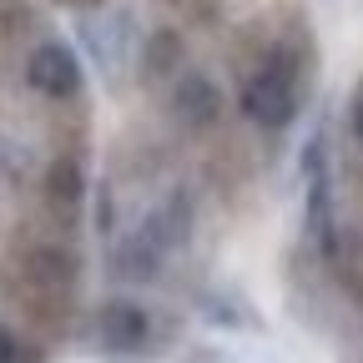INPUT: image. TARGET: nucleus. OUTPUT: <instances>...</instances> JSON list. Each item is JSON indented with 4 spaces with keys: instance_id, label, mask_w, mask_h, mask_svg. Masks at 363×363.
<instances>
[{
    "instance_id": "obj_1",
    "label": "nucleus",
    "mask_w": 363,
    "mask_h": 363,
    "mask_svg": "<svg viewBox=\"0 0 363 363\" xmlns=\"http://www.w3.org/2000/svg\"><path fill=\"white\" fill-rule=\"evenodd\" d=\"M242 111L267 126V131H283L298 116V86H293V66L288 56H272L247 86H242Z\"/></svg>"
},
{
    "instance_id": "obj_6",
    "label": "nucleus",
    "mask_w": 363,
    "mask_h": 363,
    "mask_svg": "<svg viewBox=\"0 0 363 363\" xmlns=\"http://www.w3.org/2000/svg\"><path fill=\"white\" fill-rule=\"evenodd\" d=\"M0 363H16V338L0 328Z\"/></svg>"
},
{
    "instance_id": "obj_2",
    "label": "nucleus",
    "mask_w": 363,
    "mask_h": 363,
    "mask_svg": "<svg viewBox=\"0 0 363 363\" xmlns=\"http://www.w3.org/2000/svg\"><path fill=\"white\" fill-rule=\"evenodd\" d=\"M26 81L40 91V96L66 101V96H76V91H81V61H76L71 45L45 40V45H35L30 61H26Z\"/></svg>"
},
{
    "instance_id": "obj_3",
    "label": "nucleus",
    "mask_w": 363,
    "mask_h": 363,
    "mask_svg": "<svg viewBox=\"0 0 363 363\" xmlns=\"http://www.w3.org/2000/svg\"><path fill=\"white\" fill-rule=\"evenodd\" d=\"M147 333H152L147 313L136 308V303H126V298H111V303L96 313V338H101L111 353H136V348L147 343Z\"/></svg>"
},
{
    "instance_id": "obj_7",
    "label": "nucleus",
    "mask_w": 363,
    "mask_h": 363,
    "mask_svg": "<svg viewBox=\"0 0 363 363\" xmlns=\"http://www.w3.org/2000/svg\"><path fill=\"white\" fill-rule=\"evenodd\" d=\"M353 126H358V142H363V101L353 106Z\"/></svg>"
},
{
    "instance_id": "obj_5",
    "label": "nucleus",
    "mask_w": 363,
    "mask_h": 363,
    "mask_svg": "<svg viewBox=\"0 0 363 363\" xmlns=\"http://www.w3.org/2000/svg\"><path fill=\"white\" fill-rule=\"evenodd\" d=\"M81 167L71 162V157H56L51 162V172H45V197H51V207L61 212V217H71V207L81 202Z\"/></svg>"
},
{
    "instance_id": "obj_4",
    "label": "nucleus",
    "mask_w": 363,
    "mask_h": 363,
    "mask_svg": "<svg viewBox=\"0 0 363 363\" xmlns=\"http://www.w3.org/2000/svg\"><path fill=\"white\" fill-rule=\"evenodd\" d=\"M172 106H177V116L187 121V126H212L222 116V91L202 71H187V76L177 81V91H172Z\"/></svg>"
}]
</instances>
